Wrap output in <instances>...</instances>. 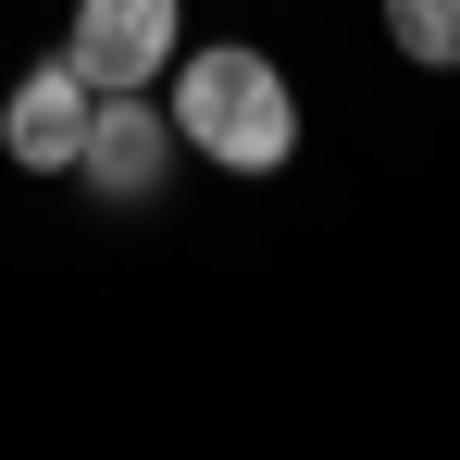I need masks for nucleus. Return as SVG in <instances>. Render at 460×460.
Segmentation results:
<instances>
[{"label":"nucleus","instance_id":"f257e3e1","mask_svg":"<svg viewBox=\"0 0 460 460\" xmlns=\"http://www.w3.org/2000/svg\"><path fill=\"white\" fill-rule=\"evenodd\" d=\"M162 112H174V150L225 162V174H287L299 162V87L274 75V50H249V38L174 50Z\"/></svg>","mask_w":460,"mask_h":460},{"label":"nucleus","instance_id":"f03ea898","mask_svg":"<svg viewBox=\"0 0 460 460\" xmlns=\"http://www.w3.org/2000/svg\"><path fill=\"white\" fill-rule=\"evenodd\" d=\"M174 50H187V0H75L63 25V63L87 87H150L174 75Z\"/></svg>","mask_w":460,"mask_h":460},{"label":"nucleus","instance_id":"20e7f679","mask_svg":"<svg viewBox=\"0 0 460 460\" xmlns=\"http://www.w3.org/2000/svg\"><path fill=\"white\" fill-rule=\"evenodd\" d=\"M87 100L100 87L75 63H25V87L0 100V150L25 162V174H75V137H87Z\"/></svg>","mask_w":460,"mask_h":460},{"label":"nucleus","instance_id":"39448f33","mask_svg":"<svg viewBox=\"0 0 460 460\" xmlns=\"http://www.w3.org/2000/svg\"><path fill=\"white\" fill-rule=\"evenodd\" d=\"M385 50L423 63V75H448L460 63V0H385Z\"/></svg>","mask_w":460,"mask_h":460},{"label":"nucleus","instance_id":"7ed1b4c3","mask_svg":"<svg viewBox=\"0 0 460 460\" xmlns=\"http://www.w3.org/2000/svg\"><path fill=\"white\" fill-rule=\"evenodd\" d=\"M162 162H174V112H162L150 87H100L87 100V137H75V174L100 199H150Z\"/></svg>","mask_w":460,"mask_h":460}]
</instances>
